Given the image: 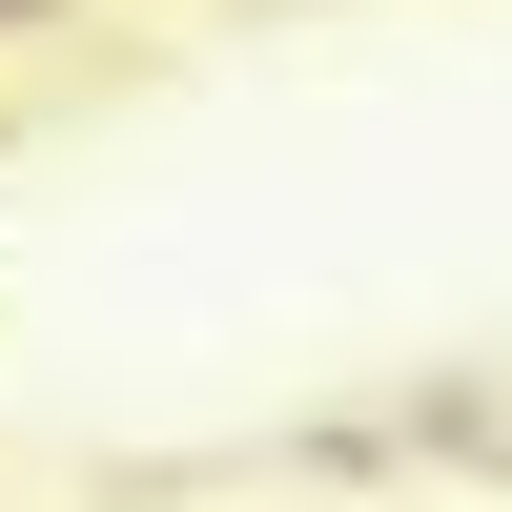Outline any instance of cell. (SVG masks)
<instances>
[]
</instances>
